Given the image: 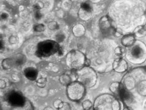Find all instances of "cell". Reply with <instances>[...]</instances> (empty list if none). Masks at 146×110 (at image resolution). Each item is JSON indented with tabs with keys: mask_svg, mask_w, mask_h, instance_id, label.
Listing matches in <instances>:
<instances>
[{
	"mask_svg": "<svg viewBox=\"0 0 146 110\" xmlns=\"http://www.w3.org/2000/svg\"><path fill=\"white\" fill-rule=\"evenodd\" d=\"M120 100L128 109L146 110V67L132 69L121 81Z\"/></svg>",
	"mask_w": 146,
	"mask_h": 110,
	"instance_id": "obj_1",
	"label": "cell"
},
{
	"mask_svg": "<svg viewBox=\"0 0 146 110\" xmlns=\"http://www.w3.org/2000/svg\"><path fill=\"white\" fill-rule=\"evenodd\" d=\"M125 57L129 62L141 65L146 61V45L141 40L136 39L131 46L125 49Z\"/></svg>",
	"mask_w": 146,
	"mask_h": 110,
	"instance_id": "obj_2",
	"label": "cell"
},
{
	"mask_svg": "<svg viewBox=\"0 0 146 110\" xmlns=\"http://www.w3.org/2000/svg\"><path fill=\"white\" fill-rule=\"evenodd\" d=\"M93 108L95 110H120L123 109V106L115 96L104 93L96 98Z\"/></svg>",
	"mask_w": 146,
	"mask_h": 110,
	"instance_id": "obj_3",
	"label": "cell"
},
{
	"mask_svg": "<svg viewBox=\"0 0 146 110\" xmlns=\"http://www.w3.org/2000/svg\"><path fill=\"white\" fill-rule=\"evenodd\" d=\"M74 71L76 80L84 84L86 88L95 86L98 80V75L94 68L90 66H84Z\"/></svg>",
	"mask_w": 146,
	"mask_h": 110,
	"instance_id": "obj_4",
	"label": "cell"
},
{
	"mask_svg": "<svg viewBox=\"0 0 146 110\" xmlns=\"http://www.w3.org/2000/svg\"><path fill=\"white\" fill-rule=\"evenodd\" d=\"M61 47L58 41L47 39L39 43L36 46V55L39 58H47L58 54Z\"/></svg>",
	"mask_w": 146,
	"mask_h": 110,
	"instance_id": "obj_5",
	"label": "cell"
},
{
	"mask_svg": "<svg viewBox=\"0 0 146 110\" xmlns=\"http://www.w3.org/2000/svg\"><path fill=\"white\" fill-rule=\"evenodd\" d=\"M87 57L79 50H72L66 55V64L72 70H78L86 66Z\"/></svg>",
	"mask_w": 146,
	"mask_h": 110,
	"instance_id": "obj_6",
	"label": "cell"
},
{
	"mask_svg": "<svg viewBox=\"0 0 146 110\" xmlns=\"http://www.w3.org/2000/svg\"><path fill=\"white\" fill-rule=\"evenodd\" d=\"M86 87L78 81H72L66 86V95L68 99L73 101H79L84 97Z\"/></svg>",
	"mask_w": 146,
	"mask_h": 110,
	"instance_id": "obj_7",
	"label": "cell"
},
{
	"mask_svg": "<svg viewBox=\"0 0 146 110\" xmlns=\"http://www.w3.org/2000/svg\"><path fill=\"white\" fill-rule=\"evenodd\" d=\"M99 27L101 32L105 36L114 35L116 31L112 20L108 15H105L100 18L99 20Z\"/></svg>",
	"mask_w": 146,
	"mask_h": 110,
	"instance_id": "obj_8",
	"label": "cell"
},
{
	"mask_svg": "<svg viewBox=\"0 0 146 110\" xmlns=\"http://www.w3.org/2000/svg\"><path fill=\"white\" fill-rule=\"evenodd\" d=\"M7 100L12 107L23 108L27 101V99H25L22 93L17 91H13L8 95Z\"/></svg>",
	"mask_w": 146,
	"mask_h": 110,
	"instance_id": "obj_9",
	"label": "cell"
},
{
	"mask_svg": "<svg viewBox=\"0 0 146 110\" xmlns=\"http://www.w3.org/2000/svg\"><path fill=\"white\" fill-rule=\"evenodd\" d=\"M128 63L122 57L115 58L112 63V70L117 73H124L128 70Z\"/></svg>",
	"mask_w": 146,
	"mask_h": 110,
	"instance_id": "obj_10",
	"label": "cell"
},
{
	"mask_svg": "<svg viewBox=\"0 0 146 110\" xmlns=\"http://www.w3.org/2000/svg\"><path fill=\"white\" fill-rule=\"evenodd\" d=\"M23 75L28 80L33 81L37 80L38 76V71L37 69L33 67H28L23 71Z\"/></svg>",
	"mask_w": 146,
	"mask_h": 110,
	"instance_id": "obj_11",
	"label": "cell"
},
{
	"mask_svg": "<svg viewBox=\"0 0 146 110\" xmlns=\"http://www.w3.org/2000/svg\"><path fill=\"white\" fill-rule=\"evenodd\" d=\"M135 37L136 36L133 33L125 34L121 39V44L125 47L130 46L135 42Z\"/></svg>",
	"mask_w": 146,
	"mask_h": 110,
	"instance_id": "obj_12",
	"label": "cell"
},
{
	"mask_svg": "<svg viewBox=\"0 0 146 110\" xmlns=\"http://www.w3.org/2000/svg\"><path fill=\"white\" fill-rule=\"evenodd\" d=\"M72 32L76 37L80 38L82 37L86 33V28L82 24L78 23L72 27Z\"/></svg>",
	"mask_w": 146,
	"mask_h": 110,
	"instance_id": "obj_13",
	"label": "cell"
},
{
	"mask_svg": "<svg viewBox=\"0 0 146 110\" xmlns=\"http://www.w3.org/2000/svg\"><path fill=\"white\" fill-rule=\"evenodd\" d=\"M109 89L114 94L117 98L120 99V92L121 89V84L119 82H113L109 85Z\"/></svg>",
	"mask_w": 146,
	"mask_h": 110,
	"instance_id": "obj_14",
	"label": "cell"
},
{
	"mask_svg": "<svg viewBox=\"0 0 146 110\" xmlns=\"http://www.w3.org/2000/svg\"><path fill=\"white\" fill-rule=\"evenodd\" d=\"M78 16L81 20H84V21H88L92 17V11L80 7L78 11Z\"/></svg>",
	"mask_w": 146,
	"mask_h": 110,
	"instance_id": "obj_15",
	"label": "cell"
},
{
	"mask_svg": "<svg viewBox=\"0 0 146 110\" xmlns=\"http://www.w3.org/2000/svg\"><path fill=\"white\" fill-rule=\"evenodd\" d=\"M13 59L15 66H21L25 63L27 60L25 56L22 54H16Z\"/></svg>",
	"mask_w": 146,
	"mask_h": 110,
	"instance_id": "obj_16",
	"label": "cell"
},
{
	"mask_svg": "<svg viewBox=\"0 0 146 110\" xmlns=\"http://www.w3.org/2000/svg\"><path fill=\"white\" fill-rule=\"evenodd\" d=\"M133 33L137 38H143L146 35V26L141 25L137 27L134 30Z\"/></svg>",
	"mask_w": 146,
	"mask_h": 110,
	"instance_id": "obj_17",
	"label": "cell"
},
{
	"mask_svg": "<svg viewBox=\"0 0 146 110\" xmlns=\"http://www.w3.org/2000/svg\"><path fill=\"white\" fill-rule=\"evenodd\" d=\"M2 67L5 70H9L14 66V63L13 59L11 58H6L3 59L1 63Z\"/></svg>",
	"mask_w": 146,
	"mask_h": 110,
	"instance_id": "obj_18",
	"label": "cell"
},
{
	"mask_svg": "<svg viewBox=\"0 0 146 110\" xmlns=\"http://www.w3.org/2000/svg\"><path fill=\"white\" fill-rule=\"evenodd\" d=\"M59 81L62 85H66V86L72 82L71 78L68 74H63L61 75L59 78Z\"/></svg>",
	"mask_w": 146,
	"mask_h": 110,
	"instance_id": "obj_19",
	"label": "cell"
},
{
	"mask_svg": "<svg viewBox=\"0 0 146 110\" xmlns=\"http://www.w3.org/2000/svg\"><path fill=\"white\" fill-rule=\"evenodd\" d=\"M82 108L84 110L91 109L93 107V103L89 100H86L82 102Z\"/></svg>",
	"mask_w": 146,
	"mask_h": 110,
	"instance_id": "obj_20",
	"label": "cell"
},
{
	"mask_svg": "<svg viewBox=\"0 0 146 110\" xmlns=\"http://www.w3.org/2000/svg\"><path fill=\"white\" fill-rule=\"evenodd\" d=\"M47 81L46 78H40L36 80V84H37V85L40 88L45 87L47 84Z\"/></svg>",
	"mask_w": 146,
	"mask_h": 110,
	"instance_id": "obj_21",
	"label": "cell"
},
{
	"mask_svg": "<svg viewBox=\"0 0 146 110\" xmlns=\"http://www.w3.org/2000/svg\"><path fill=\"white\" fill-rule=\"evenodd\" d=\"M47 25H48V29L50 30H56L58 29L59 28L58 23L56 21H55V20H52V21L48 22Z\"/></svg>",
	"mask_w": 146,
	"mask_h": 110,
	"instance_id": "obj_22",
	"label": "cell"
},
{
	"mask_svg": "<svg viewBox=\"0 0 146 110\" xmlns=\"http://www.w3.org/2000/svg\"><path fill=\"white\" fill-rule=\"evenodd\" d=\"M46 29V27L42 23L36 24L33 27V30L36 32H42Z\"/></svg>",
	"mask_w": 146,
	"mask_h": 110,
	"instance_id": "obj_23",
	"label": "cell"
},
{
	"mask_svg": "<svg viewBox=\"0 0 146 110\" xmlns=\"http://www.w3.org/2000/svg\"><path fill=\"white\" fill-rule=\"evenodd\" d=\"M80 7L83 8V9H85L86 10H88L92 11H93V7L91 5V4L89 3L88 2H84L80 5Z\"/></svg>",
	"mask_w": 146,
	"mask_h": 110,
	"instance_id": "obj_24",
	"label": "cell"
},
{
	"mask_svg": "<svg viewBox=\"0 0 146 110\" xmlns=\"http://www.w3.org/2000/svg\"><path fill=\"white\" fill-rule=\"evenodd\" d=\"M58 109L60 110H70L71 109V106L68 103L65 102V101H63L62 105H61L60 107Z\"/></svg>",
	"mask_w": 146,
	"mask_h": 110,
	"instance_id": "obj_25",
	"label": "cell"
},
{
	"mask_svg": "<svg viewBox=\"0 0 146 110\" xmlns=\"http://www.w3.org/2000/svg\"><path fill=\"white\" fill-rule=\"evenodd\" d=\"M125 52V49L120 46H117L115 49V54L122 55Z\"/></svg>",
	"mask_w": 146,
	"mask_h": 110,
	"instance_id": "obj_26",
	"label": "cell"
},
{
	"mask_svg": "<svg viewBox=\"0 0 146 110\" xmlns=\"http://www.w3.org/2000/svg\"><path fill=\"white\" fill-rule=\"evenodd\" d=\"M63 102V101L62 100H60V99H57L54 101V107L55 109H59V108L60 107L61 105H62Z\"/></svg>",
	"mask_w": 146,
	"mask_h": 110,
	"instance_id": "obj_27",
	"label": "cell"
},
{
	"mask_svg": "<svg viewBox=\"0 0 146 110\" xmlns=\"http://www.w3.org/2000/svg\"><path fill=\"white\" fill-rule=\"evenodd\" d=\"M9 41L11 44H15L19 42V39L15 36H11L9 39Z\"/></svg>",
	"mask_w": 146,
	"mask_h": 110,
	"instance_id": "obj_28",
	"label": "cell"
},
{
	"mask_svg": "<svg viewBox=\"0 0 146 110\" xmlns=\"http://www.w3.org/2000/svg\"><path fill=\"white\" fill-rule=\"evenodd\" d=\"M6 87V83L5 80L3 79H1L0 81V88L1 89H5Z\"/></svg>",
	"mask_w": 146,
	"mask_h": 110,
	"instance_id": "obj_29",
	"label": "cell"
},
{
	"mask_svg": "<svg viewBox=\"0 0 146 110\" xmlns=\"http://www.w3.org/2000/svg\"><path fill=\"white\" fill-rule=\"evenodd\" d=\"M64 39V36L63 35H60V34H58L57 35V36H56V39H57V41L58 40L60 41H63V39Z\"/></svg>",
	"mask_w": 146,
	"mask_h": 110,
	"instance_id": "obj_30",
	"label": "cell"
},
{
	"mask_svg": "<svg viewBox=\"0 0 146 110\" xmlns=\"http://www.w3.org/2000/svg\"><path fill=\"white\" fill-rule=\"evenodd\" d=\"M35 17L37 18V19H40V17H41V14H40V12H39V10H37L36 11V13L35 14Z\"/></svg>",
	"mask_w": 146,
	"mask_h": 110,
	"instance_id": "obj_31",
	"label": "cell"
},
{
	"mask_svg": "<svg viewBox=\"0 0 146 110\" xmlns=\"http://www.w3.org/2000/svg\"><path fill=\"white\" fill-rule=\"evenodd\" d=\"M88 1L92 3H98L102 1V0H88Z\"/></svg>",
	"mask_w": 146,
	"mask_h": 110,
	"instance_id": "obj_32",
	"label": "cell"
},
{
	"mask_svg": "<svg viewBox=\"0 0 146 110\" xmlns=\"http://www.w3.org/2000/svg\"><path fill=\"white\" fill-rule=\"evenodd\" d=\"M7 17H8V15L6 13H3L1 14V19H6L7 18Z\"/></svg>",
	"mask_w": 146,
	"mask_h": 110,
	"instance_id": "obj_33",
	"label": "cell"
},
{
	"mask_svg": "<svg viewBox=\"0 0 146 110\" xmlns=\"http://www.w3.org/2000/svg\"><path fill=\"white\" fill-rule=\"evenodd\" d=\"M44 109H45V110H47V109H50V110H52V109H53V108L48 107H46L45 108H44Z\"/></svg>",
	"mask_w": 146,
	"mask_h": 110,
	"instance_id": "obj_34",
	"label": "cell"
}]
</instances>
